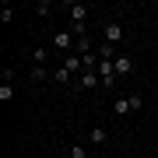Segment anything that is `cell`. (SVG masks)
<instances>
[{
    "label": "cell",
    "instance_id": "6da1fadb",
    "mask_svg": "<svg viewBox=\"0 0 158 158\" xmlns=\"http://www.w3.org/2000/svg\"><path fill=\"white\" fill-rule=\"evenodd\" d=\"M74 42H77V39H74V32H67V28H60L56 35H53V49H60V53H67Z\"/></svg>",
    "mask_w": 158,
    "mask_h": 158
},
{
    "label": "cell",
    "instance_id": "7a4b0ae2",
    "mask_svg": "<svg viewBox=\"0 0 158 158\" xmlns=\"http://www.w3.org/2000/svg\"><path fill=\"white\" fill-rule=\"evenodd\" d=\"M102 35H106V42H109V46H119V42H123V28H119V21H106Z\"/></svg>",
    "mask_w": 158,
    "mask_h": 158
},
{
    "label": "cell",
    "instance_id": "3957f363",
    "mask_svg": "<svg viewBox=\"0 0 158 158\" xmlns=\"http://www.w3.org/2000/svg\"><path fill=\"white\" fill-rule=\"evenodd\" d=\"M113 67H116V77H127V74H134V60H130L127 53H119L113 60Z\"/></svg>",
    "mask_w": 158,
    "mask_h": 158
},
{
    "label": "cell",
    "instance_id": "277c9868",
    "mask_svg": "<svg viewBox=\"0 0 158 158\" xmlns=\"http://www.w3.org/2000/svg\"><path fill=\"white\" fill-rule=\"evenodd\" d=\"M67 14H70V25H85L88 7H85V4H67Z\"/></svg>",
    "mask_w": 158,
    "mask_h": 158
},
{
    "label": "cell",
    "instance_id": "5b68a950",
    "mask_svg": "<svg viewBox=\"0 0 158 158\" xmlns=\"http://www.w3.org/2000/svg\"><path fill=\"white\" fill-rule=\"evenodd\" d=\"M91 144H95V148H106L109 144V130L106 127H91Z\"/></svg>",
    "mask_w": 158,
    "mask_h": 158
},
{
    "label": "cell",
    "instance_id": "8992f818",
    "mask_svg": "<svg viewBox=\"0 0 158 158\" xmlns=\"http://www.w3.org/2000/svg\"><path fill=\"white\" fill-rule=\"evenodd\" d=\"M53 81H56V85H70V81H74V70H67V67L60 63V67L53 70Z\"/></svg>",
    "mask_w": 158,
    "mask_h": 158
},
{
    "label": "cell",
    "instance_id": "52a82bcc",
    "mask_svg": "<svg viewBox=\"0 0 158 158\" xmlns=\"http://www.w3.org/2000/svg\"><path fill=\"white\" fill-rule=\"evenodd\" d=\"M113 113H116V116H130V113H134V109H130V98H127V95H119V98L113 102Z\"/></svg>",
    "mask_w": 158,
    "mask_h": 158
},
{
    "label": "cell",
    "instance_id": "ba28073f",
    "mask_svg": "<svg viewBox=\"0 0 158 158\" xmlns=\"http://www.w3.org/2000/svg\"><path fill=\"white\" fill-rule=\"evenodd\" d=\"M98 85H102V77H98L95 70H85V74H81V88H98Z\"/></svg>",
    "mask_w": 158,
    "mask_h": 158
},
{
    "label": "cell",
    "instance_id": "9c48e42d",
    "mask_svg": "<svg viewBox=\"0 0 158 158\" xmlns=\"http://www.w3.org/2000/svg\"><path fill=\"white\" fill-rule=\"evenodd\" d=\"M63 67H67V70H74V74H85V67H81V56H77V53H67V56H63Z\"/></svg>",
    "mask_w": 158,
    "mask_h": 158
},
{
    "label": "cell",
    "instance_id": "30bf717a",
    "mask_svg": "<svg viewBox=\"0 0 158 158\" xmlns=\"http://www.w3.org/2000/svg\"><path fill=\"white\" fill-rule=\"evenodd\" d=\"M81 67L85 70H98V53H85L81 56Z\"/></svg>",
    "mask_w": 158,
    "mask_h": 158
},
{
    "label": "cell",
    "instance_id": "8fae6325",
    "mask_svg": "<svg viewBox=\"0 0 158 158\" xmlns=\"http://www.w3.org/2000/svg\"><path fill=\"white\" fill-rule=\"evenodd\" d=\"M35 14H39V18H49L53 14V0H39V4H35Z\"/></svg>",
    "mask_w": 158,
    "mask_h": 158
},
{
    "label": "cell",
    "instance_id": "7c38bea8",
    "mask_svg": "<svg viewBox=\"0 0 158 158\" xmlns=\"http://www.w3.org/2000/svg\"><path fill=\"white\" fill-rule=\"evenodd\" d=\"M46 77H49V70H46V67H32V85H42Z\"/></svg>",
    "mask_w": 158,
    "mask_h": 158
},
{
    "label": "cell",
    "instance_id": "4fadbf2b",
    "mask_svg": "<svg viewBox=\"0 0 158 158\" xmlns=\"http://www.w3.org/2000/svg\"><path fill=\"white\" fill-rule=\"evenodd\" d=\"M67 158H88V148L85 144H74V148H67Z\"/></svg>",
    "mask_w": 158,
    "mask_h": 158
},
{
    "label": "cell",
    "instance_id": "5bb4252c",
    "mask_svg": "<svg viewBox=\"0 0 158 158\" xmlns=\"http://www.w3.org/2000/svg\"><path fill=\"white\" fill-rule=\"evenodd\" d=\"M32 56H35V67H42L46 56H49V49H46V46H35V53H32Z\"/></svg>",
    "mask_w": 158,
    "mask_h": 158
},
{
    "label": "cell",
    "instance_id": "9a60e30c",
    "mask_svg": "<svg viewBox=\"0 0 158 158\" xmlns=\"http://www.w3.org/2000/svg\"><path fill=\"white\" fill-rule=\"evenodd\" d=\"M127 98H130V109H134V113H137V109H141V106H144V95H137V91H130V95H127Z\"/></svg>",
    "mask_w": 158,
    "mask_h": 158
},
{
    "label": "cell",
    "instance_id": "2e32d148",
    "mask_svg": "<svg viewBox=\"0 0 158 158\" xmlns=\"http://www.w3.org/2000/svg\"><path fill=\"white\" fill-rule=\"evenodd\" d=\"M11 81H14V67H4L0 70V85H11Z\"/></svg>",
    "mask_w": 158,
    "mask_h": 158
},
{
    "label": "cell",
    "instance_id": "e0dca14e",
    "mask_svg": "<svg viewBox=\"0 0 158 158\" xmlns=\"http://www.w3.org/2000/svg\"><path fill=\"white\" fill-rule=\"evenodd\" d=\"M14 98V88L11 85H0V102H11Z\"/></svg>",
    "mask_w": 158,
    "mask_h": 158
},
{
    "label": "cell",
    "instance_id": "ac0fdd59",
    "mask_svg": "<svg viewBox=\"0 0 158 158\" xmlns=\"http://www.w3.org/2000/svg\"><path fill=\"white\" fill-rule=\"evenodd\" d=\"M0 21H4V25L14 21V11H11V7H4V11H0Z\"/></svg>",
    "mask_w": 158,
    "mask_h": 158
},
{
    "label": "cell",
    "instance_id": "d6986e66",
    "mask_svg": "<svg viewBox=\"0 0 158 158\" xmlns=\"http://www.w3.org/2000/svg\"><path fill=\"white\" fill-rule=\"evenodd\" d=\"M155 28H158V18H155Z\"/></svg>",
    "mask_w": 158,
    "mask_h": 158
},
{
    "label": "cell",
    "instance_id": "ffe728a7",
    "mask_svg": "<svg viewBox=\"0 0 158 158\" xmlns=\"http://www.w3.org/2000/svg\"><path fill=\"white\" fill-rule=\"evenodd\" d=\"M119 158H130V155H119Z\"/></svg>",
    "mask_w": 158,
    "mask_h": 158
}]
</instances>
